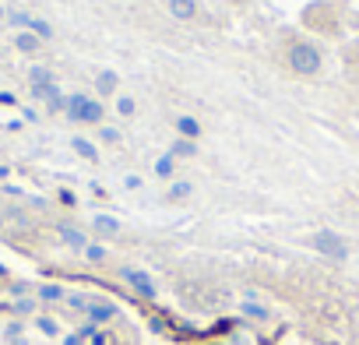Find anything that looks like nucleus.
I'll list each match as a JSON object with an SVG mask.
<instances>
[{
	"mask_svg": "<svg viewBox=\"0 0 359 345\" xmlns=\"http://www.w3.org/2000/svg\"><path fill=\"white\" fill-rule=\"evenodd\" d=\"M345 71H348L352 81H359V43L345 50Z\"/></svg>",
	"mask_w": 359,
	"mask_h": 345,
	"instance_id": "8",
	"label": "nucleus"
},
{
	"mask_svg": "<svg viewBox=\"0 0 359 345\" xmlns=\"http://www.w3.org/2000/svg\"><path fill=\"white\" fill-rule=\"evenodd\" d=\"M95 92L106 99V95H120V74L116 71H99V78H95Z\"/></svg>",
	"mask_w": 359,
	"mask_h": 345,
	"instance_id": "5",
	"label": "nucleus"
},
{
	"mask_svg": "<svg viewBox=\"0 0 359 345\" xmlns=\"http://www.w3.org/2000/svg\"><path fill=\"white\" fill-rule=\"evenodd\" d=\"M74 148H78L85 158H92V162L99 158V155H95V148H92V141H85V137H74Z\"/></svg>",
	"mask_w": 359,
	"mask_h": 345,
	"instance_id": "12",
	"label": "nucleus"
},
{
	"mask_svg": "<svg viewBox=\"0 0 359 345\" xmlns=\"http://www.w3.org/2000/svg\"><path fill=\"white\" fill-rule=\"evenodd\" d=\"M64 106H67V116H71V120L88 123V127H99V123H102V116H106L102 102H99V99H88V95H71Z\"/></svg>",
	"mask_w": 359,
	"mask_h": 345,
	"instance_id": "2",
	"label": "nucleus"
},
{
	"mask_svg": "<svg viewBox=\"0 0 359 345\" xmlns=\"http://www.w3.org/2000/svg\"><path fill=\"white\" fill-rule=\"evenodd\" d=\"M169 155H172V158H194V155H198V141H187V137H172V144H169Z\"/></svg>",
	"mask_w": 359,
	"mask_h": 345,
	"instance_id": "6",
	"label": "nucleus"
},
{
	"mask_svg": "<svg viewBox=\"0 0 359 345\" xmlns=\"http://www.w3.org/2000/svg\"><path fill=\"white\" fill-rule=\"evenodd\" d=\"M162 4H165V15L172 18V22H198L201 18V4H198V0H162Z\"/></svg>",
	"mask_w": 359,
	"mask_h": 345,
	"instance_id": "3",
	"label": "nucleus"
},
{
	"mask_svg": "<svg viewBox=\"0 0 359 345\" xmlns=\"http://www.w3.org/2000/svg\"><path fill=\"white\" fill-rule=\"evenodd\" d=\"M285 67L296 78H320L324 71V50L310 39H292L285 46Z\"/></svg>",
	"mask_w": 359,
	"mask_h": 345,
	"instance_id": "1",
	"label": "nucleus"
},
{
	"mask_svg": "<svg viewBox=\"0 0 359 345\" xmlns=\"http://www.w3.org/2000/svg\"><path fill=\"white\" fill-rule=\"evenodd\" d=\"M172 130H176V137L201 141V134H205V123H201L198 116H191V113H180V116H172Z\"/></svg>",
	"mask_w": 359,
	"mask_h": 345,
	"instance_id": "4",
	"label": "nucleus"
},
{
	"mask_svg": "<svg viewBox=\"0 0 359 345\" xmlns=\"http://www.w3.org/2000/svg\"><path fill=\"white\" fill-rule=\"evenodd\" d=\"M236 4H240V0H236Z\"/></svg>",
	"mask_w": 359,
	"mask_h": 345,
	"instance_id": "14",
	"label": "nucleus"
},
{
	"mask_svg": "<svg viewBox=\"0 0 359 345\" xmlns=\"http://www.w3.org/2000/svg\"><path fill=\"white\" fill-rule=\"evenodd\" d=\"M18 46H22V50H36V46H39V43H36V39H32V36H22V39H18Z\"/></svg>",
	"mask_w": 359,
	"mask_h": 345,
	"instance_id": "13",
	"label": "nucleus"
},
{
	"mask_svg": "<svg viewBox=\"0 0 359 345\" xmlns=\"http://www.w3.org/2000/svg\"><path fill=\"white\" fill-rule=\"evenodd\" d=\"M194 194V187L187 184V180H176L172 187H169V201H184V198H191Z\"/></svg>",
	"mask_w": 359,
	"mask_h": 345,
	"instance_id": "10",
	"label": "nucleus"
},
{
	"mask_svg": "<svg viewBox=\"0 0 359 345\" xmlns=\"http://www.w3.org/2000/svg\"><path fill=\"white\" fill-rule=\"evenodd\" d=\"M155 172H158L162 180H169L172 172H176V158H172L169 151H165V155H158V158H155Z\"/></svg>",
	"mask_w": 359,
	"mask_h": 345,
	"instance_id": "9",
	"label": "nucleus"
},
{
	"mask_svg": "<svg viewBox=\"0 0 359 345\" xmlns=\"http://www.w3.org/2000/svg\"><path fill=\"white\" fill-rule=\"evenodd\" d=\"M116 113H120L123 120L137 116V99H134V95H127V92H120V95H116Z\"/></svg>",
	"mask_w": 359,
	"mask_h": 345,
	"instance_id": "7",
	"label": "nucleus"
},
{
	"mask_svg": "<svg viewBox=\"0 0 359 345\" xmlns=\"http://www.w3.org/2000/svg\"><path fill=\"white\" fill-rule=\"evenodd\" d=\"M99 137H102L106 144H120V141H123V134H120L116 127H99Z\"/></svg>",
	"mask_w": 359,
	"mask_h": 345,
	"instance_id": "11",
	"label": "nucleus"
}]
</instances>
